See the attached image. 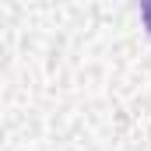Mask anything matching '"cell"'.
<instances>
[{
    "label": "cell",
    "mask_w": 151,
    "mask_h": 151,
    "mask_svg": "<svg viewBox=\"0 0 151 151\" xmlns=\"http://www.w3.org/2000/svg\"><path fill=\"white\" fill-rule=\"evenodd\" d=\"M141 18H144V28L151 32V0H141Z\"/></svg>",
    "instance_id": "1"
}]
</instances>
